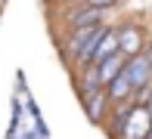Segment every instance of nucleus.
<instances>
[{
    "instance_id": "f257e3e1",
    "label": "nucleus",
    "mask_w": 152,
    "mask_h": 139,
    "mask_svg": "<svg viewBox=\"0 0 152 139\" xmlns=\"http://www.w3.org/2000/svg\"><path fill=\"white\" fill-rule=\"evenodd\" d=\"M121 74L130 80V87H134V93H137V90L149 87V80H152V65H149L146 56H134V59L124 65V71H121Z\"/></svg>"
},
{
    "instance_id": "f03ea898",
    "label": "nucleus",
    "mask_w": 152,
    "mask_h": 139,
    "mask_svg": "<svg viewBox=\"0 0 152 139\" xmlns=\"http://www.w3.org/2000/svg\"><path fill=\"white\" fill-rule=\"evenodd\" d=\"M149 127H152L149 111L143 108V105H137V102H134V111H130L127 124H124V139H146Z\"/></svg>"
},
{
    "instance_id": "7ed1b4c3",
    "label": "nucleus",
    "mask_w": 152,
    "mask_h": 139,
    "mask_svg": "<svg viewBox=\"0 0 152 139\" xmlns=\"http://www.w3.org/2000/svg\"><path fill=\"white\" fill-rule=\"evenodd\" d=\"M143 50V31L140 28H121L118 31V53L124 56V59H134V56H140Z\"/></svg>"
},
{
    "instance_id": "20e7f679",
    "label": "nucleus",
    "mask_w": 152,
    "mask_h": 139,
    "mask_svg": "<svg viewBox=\"0 0 152 139\" xmlns=\"http://www.w3.org/2000/svg\"><path fill=\"white\" fill-rule=\"evenodd\" d=\"M124 65H127V59H124L121 53H115L112 59L99 62V65H96V71H99V83H102V87H109V83H112V80L124 71Z\"/></svg>"
},
{
    "instance_id": "39448f33",
    "label": "nucleus",
    "mask_w": 152,
    "mask_h": 139,
    "mask_svg": "<svg viewBox=\"0 0 152 139\" xmlns=\"http://www.w3.org/2000/svg\"><path fill=\"white\" fill-rule=\"evenodd\" d=\"M115 53H118V31H106V37H102L99 43H96V50H93L90 65H99V62L112 59Z\"/></svg>"
},
{
    "instance_id": "423d86ee",
    "label": "nucleus",
    "mask_w": 152,
    "mask_h": 139,
    "mask_svg": "<svg viewBox=\"0 0 152 139\" xmlns=\"http://www.w3.org/2000/svg\"><path fill=\"white\" fill-rule=\"evenodd\" d=\"M106 93H109V102H124L127 96H134V87H130V80L124 77V74H118V77L106 87Z\"/></svg>"
},
{
    "instance_id": "0eeeda50",
    "label": "nucleus",
    "mask_w": 152,
    "mask_h": 139,
    "mask_svg": "<svg viewBox=\"0 0 152 139\" xmlns=\"http://www.w3.org/2000/svg\"><path fill=\"white\" fill-rule=\"evenodd\" d=\"M84 99H87V114H90V121H102V111H106L109 93H106V90H96V93L84 96Z\"/></svg>"
},
{
    "instance_id": "6e6552de",
    "label": "nucleus",
    "mask_w": 152,
    "mask_h": 139,
    "mask_svg": "<svg viewBox=\"0 0 152 139\" xmlns=\"http://www.w3.org/2000/svg\"><path fill=\"white\" fill-rule=\"evenodd\" d=\"M99 19H102V12L99 9H87V6H81V9L72 12V25L75 28H96Z\"/></svg>"
},
{
    "instance_id": "1a4fd4ad",
    "label": "nucleus",
    "mask_w": 152,
    "mask_h": 139,
    "mask_svg": "<svg viewBox=\"0 0 152 139\" xmlns=\"http://www.w3.org/2000/svg\"><path fill=\"white\" fill-rule=\"evenodd\" d=\"M102 37H106V28H102V25H99V28H93V34L87 37V43L81 46V53H78V59L84 62V65H90V59H93V50H96V43H99Z\"/></svg>"
},
{
    "instance_id": "9d476101",
    "label": "nucleus",
    "mask_w": 152,
    "mask_h": 139,
    "mask_svg": "<svg viewBox=\"0 0 152 139\" xmlns=\"http://www.w3.org/2000/svg\"><path fill=\"white\" fill-rule=\"evenodd\" d=\"M115 3V0H84V6H87V9H106V6H112Z\"/></svg>"
},
{
    "instance_id": "9b49d317",
    "label": "nucleus",
    "mask_w": 152,
    "mask_h": 139,
    "mask_svg": "<svg viewBox=\"0 0 152 139\" xmlns=\"http://www.w3.org/2000/svg\"><path fill=\"white\" fill-rule=\"evenodd\" d=\"M146 59H149V65H152V43H149V50H146Z\"/></svg>"
},
{
    "instance_id": "f8f14e48",
    "label": "nucleus",
    "mask_w": 152,
    "mask_h": 139,
    "mask_svg": "<svg viewBox=\"0 0 152 139\" xmlns=\"http://www.w3.org/2000/svg\"><path fill=\"white\" fill-rule=\"evenodd\" d=\"M146 139H152V127H149V133H146Z\"/></svg>"
}]
</instances>
